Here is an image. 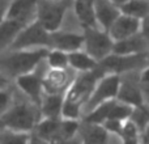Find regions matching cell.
Instances as JSON below:
<instances>
[{
  "label": "cell",
  "instance_id": "cell-23",
  "mask_svg": "<svg viewBox=\"0 0 149 144\" xmlns=\"http://www.w3.org/2000/svg\"><path fill=\"white\" fill-rule=\"evenodd\" d=\"M62 109V100L58 96H50L43 102V111L50 118H55Z\"/></svg>",
  "mask_w": 149,
  "mask_h": 144
},
{
  "label": "cell",
  "instance_id": "cell-20",
  "mask_svg": "<svg viewBox=\"0 0 149 144\" xmlns=\"http://www.w3.org/2000/svg\"><path fill=\"white\" fill-rule=\"evenodd\" d=\"M24 26V24L18 22V21L13 20H7L5 18L1 24V43L7 45L13 37L18 36L20 29Z\"/></svg>",
  "mask_w": 149,
  "mask_h": 144
},
{
  "label": "cell",
  "instance_id": "cell-37",
  "mask_svg": "<svg viewBox=\"0 0 149 144\" xmlns=\"http://www.w3.org/2000/svg\"><path fill=\"white\" fill-rule=\"evenodd\" d=\"M51 1H58V0H51Z\"/></svg>",
  "mask_w": 149,
  "mask_h": 144
},
{
  "label": "cell",
  "instance_id": "cell-32",
  "mask_svg": "<svg viewBox=\"0 0 149 144\" xmlns=\"http://www.w3.org/2000/svg\"><path fill=\"white\" fill-rule=\"evenodd\" d=\"M141 80H143V82H144V84L149 85V68L144 71V73H143V76H141Z\"/></svg>",
  "mask_w": 149,
  "mask_h": 144
},
{
  "label": "cell",
  "instance_id": "cell-11",
  "mask_svg": "<svg viewBox=\"0 0 149 144\" xmlns=\"http://www.w3.org/2000/svg\"><path fill=\"white\" fill-rule=\"evenodd\" d=\"M119 87V80L116 76H110L105 79L100 85H98L97 90L94 92L92 100H90V106L98 105V103L103 102L105 100L113 97L116 94Z\"/></svg>",
  "mask_w": 149,
  "mask_h": 144
},
{
  "label": "cell",
  "instance_id": "cell-7",
  "mask_svg": "<svg viewBox=\"0 0 149 144\" xmlns=\"http://www.w3.org/2000/svg\"><path fill=\"white\" fill-rule=\"evenodd\" d=\"M86 47L88 51L94 58H103L106 57L111 49V41L106 34H102L100 31L89 30L86 34Z\"/></svg>",
  "mask_w": 149,
  "mask_h": 144
},
{
  "label": "cell",
  "instance_id": "cell-12",
  "mask_svg": "<svg viewBox=\"0 0 149 144\" xmlns=\"http://www.w3.org/2000/svg\"><path fill=\"white\" fill-rule=\"evenodd\" d=\"M147 46V38L144 36H132L127 39L119 41L114 46V50L118 55H131L135 52H140Z\"/></svg>",
  "mask_w": 149,
  "mask_h": 144
},
{
  "label": "cell",
  "instance_id": "cell-16",
  "mask_svg": "<svg viewBox=\"0 0 149 144\" xmlns=\"http://www.w3.org/2000/svg\"><path fill=\"white\" fill-rule=\"evenodd\" d=\"M124 15L135 18H145L149 16V0H130L122 5Z\"/></svg>",
  "mask_w": 149,
  "mask_h": 144
},
{
  "label": "cell",
  "instance_id": "cell-10",
  "mask_svg": "<svg viewBox=\"0 0 149 144\" xmlns=\"http://www.w3.org/2000/svg\"><path fill=\"white\" fill-rule=\"evenodd\" d=\"M95 17L105 28L110 29L119 18V10L111 0H95L94 1Z\"/></svg>",
  "mask_w": 149,
  "mask_h": 144
},
{
  "label": "cell",
  "instance_id": "cell-8",
  "mask_svg": "<svg viewBox=\"0 0 149 144\" xmlns=\"http://www.w3.org/2000/svg\"><path fill=\"white\" fill-rule=\"evenodd\" d=\"M37 8V0H15L7 12V20L24 24L30 18Z\"/></svg>",
  "mask_w": 149,
  "mask_h": 144
},
{
  "label": "cell",
  "instance_id": "cell-29",
  "mask_svg": "<svg viewBox=\"0 0 149 144\" xmlns=\"http://www.w3.org/2000/svg\"><path fill=\"white\" fill-rule=\"evenodd\" d=\"M134 117H135V123L137 124V126L140 127H145L149 121V115L148 113L145 110H143V109H139V110H136L134 113Z\"/></svg>",
  "mask_w": 149,
  "mask_h": 144
},
{
  "label": "cell",
  "instance_id": "cell-21",
  "mask_svg": "<svg viewBox=\"0 0 149 144\" xmlns=\"http://www.w3.org/2000/svg\"><path fill=\"white\" fill-rule=\"evenodd\" d=\"M119 98L124 102H130L134 105L140 106L141 105V94H140L139 89L132 84H126L119 92Z\"/></svg>",
  "mask_w": 149,
  "mask_h": 144
},
{
  "label": "cell",
  "instance_id": "cell-28",
  "mask_svg": "<svg viewBox=\"0 0 149 144\" xmlns=\"http://www.w3.org/2000/svg\"><path fill=\"white\" fill-rule=\"evenodd\" d=\"M77 129V123L73 121H67V122H63L62 123V130H60V138L62 140H67L71 139L73 136L74 131ZM60 140V142H62Z\"/></svg>",
  "mask_w": 149,
  "mask_h": 144
},
{
  "label": "cell",
  "instance_id": "cell-34",
  "mask_svg": "<svg viewBox=\"0 0 149 144\" xmlns=\"http://www.w3.org/2000/svg\"><path fill=\"white\" fill-rule=\"evenodd\" d=\"M55 144H79L76 140H71V139H67V140H62L59 143H55Z\"/></svg>",
  "mask_w": 149,
  "mask_h": 144
},
{
  "label": "cell",
  "instance_id": "cell-27",
  "mask_svg": "<svg viewBox=\"0 0 149 144\" xmlns=\"http://www.w3.org/2000/svg\"><path fill=\"white\" fill-rule=\"evenodd\" d=\"M123 138L124 144H137V136H136V127L134 123H127L123 129Z\"/></svg>",
  "mask_w": 149,
  "mask_h": 144
},
{
  "label": "cell",
  "instance_id": "cell-36",
  "mask_svg": "<svg viewBox=\"0 0 149 144\" xmlns=\"http://www.w3.org/2000/svg\"><path fill=\"white\" fill-rule=\"evenodd\" d=\"M147 139L149 140V126H148V130H147Z\"/></svg>",
  "mask_w": 149,
  "mask_h": 144
},
{
  "label": "cell",
  "instance_id": "cell-3",
  "mask_svg": "<svg viewBox=\"0 0 149 144\" xmlns=\"http://www.w3.org/2000/svg\"><path fill=\"white\" fill-rule=\"evenodd\" d=\"M46 51L38 50L33 52H17L12 54L3 60V67L12 75H21L30 71L42 58L45 57Z\"/></svg>",
  "mask_w": 149,
  "mask_h": 144
},
{
  "label": "cell",
  "instance_id": "cell-18",
  "mask_svg": "<svg viewBox=\"0 0 149 144\" xmlns=\"http://www.w3.org/2000/svg\"><path fill=\"white\" fill-rule=\"evenodd\" d=\"M18 85L24 89V92L28 93L31 98L39 101L41 94V80L34 75H24L18 79Z\"/></svg>",
  "mask_w": 149,
  "mask_h": 144
},
{
  "label": "cell",
  "instance_id": "cell-24",
  "mask_svg": "<svg viewBox=\"0 0 149 144\" xmlns=\"http://www.w3.org/2000/svg\"><path fill=\"white\" fill-rule=\"evenodd\" d=\"M49 62L52 67L60 70V68L67 66V63L70 62V59H68V58L65 57V54H63L62 51H52L51 54L49 55Z\"/></svg>",
  "mask_w": 149,
  "mask_h": 144
},
{
  "label": "cell",
  "instance_id": "cell-6",
  "mask_svg": "<svg viewBox=\"0 0 149 144\" xmlns=\"http://www.w3.org/2000/svg\"><path fill=\"white\" fill-rule=\"evenodd\" d=\"M139 29V18L131 17V16H119V18L113 24L110 28L111 37L118 41H123L132 37Z\"/></svg>",
  "mask_w": 149,
  "mask_h": 144
},
{
  "label": "cell",
  "instance_id": "cell-9",
  "mask_svg": "<svg viewBox=\"0 0 149 144\" xmlns=\"http://www.w3.org/2000/svg\"><path fill=\"white\" fill-rule=\"evenodd\" d=\"M144 58L141 55H116L109 57L103 60V67L113 71H128L132 68H137L143 64Z\"/></svg>",
  "mask_w": 149,
  "mask_h": 144
},
{
  "label": "cell",
  "instance_id": "cell-17",
  "mask_svg": "<svg viewBox=\"0 0 149 144\" xmlns=\"http://www.w3.org/2000/svg\"><path fill=\"white\" fill-rule=\"evenodd\" d=\"M68 76L64 71L62 70H52L46 75L43 80L45 88H46L49 92H58V90L63 89L67 84Z\"/></svg>",
  "mask_w": 149,
  "mask_h": 144
},
{
  "label": "cell",
  "instance_id": "cell-31",
  "mask_svg": "<svg viewBox=\"0 0 149 144\" xmlns=\"http://www.w3.org/2000/svg\"><path fill=\"white\" fill-rule=\"evenodd\" d=\"M143 36L149 41V16H147L143 21Z\"/></svg>",
  "mask_w": 149,
  "mask_h": 144
},
{
  "label": "cell",
  "instance_id": "cell-4",
  "mask_svg": "<svg viewBox=\"0 0 149 144\" xmlns=\"http://www.w3.org/2000/svg\"><path fill=\"white\" fill-rule=\"evenodd\" d=\"M52 41L47 34V30L41 25V22H36L28 26L17 36L16 41L13 42V47L21 49V47L36 46V45H51Z\"/></svg>",
  "mask_w": 149,
  "mask_h": 144
},
{
  "label": "cell",
  "instance_id": "cell-1",
  "mask_svg": "<svg viewBox=\"0 0 149 144\" xmlns=\"http://www.w3.org/2000/svg\"><path fill=\"white\" fill-rule=\"evenodd\" d=\"M102 73L101 71H93L85 76L80 77L76 82L72 85L71 90L67 94V100L63 106V113L68 118H76L79 114V106L81 102L88 97L89 92L92 90V87L94 84L95 79Z\"/></svg>",
  "mask_w": 149,
  "mask_h": 144
},
{
  "label": "cell",
  "instance_id": "cell-14",
  "mask_svg": "<svg viewBox=\"0 0 149 144\" xmlns=\"http://www.w3.org/2000/svg\"><path fill=\"white\" fill-rule=\"evenodd\" d=\"M60 130L62 123L58 122L55 118H50L47 121L42 122L38 126V135L45 140H50L52 143H59L62 140L60 138Z\"/></svg>",
  "mask_w": 149,
  "mask_h": 144
},
{
  "label": "cell",
  "instance_id": "cell-35",
  "mask_svg": "<svg viewBox=\"0 0 149 144\" xmlns=\"http://www.w3.org/2000/svg\"><path fill=\"white\" fill-rule=\"evenodd\" d=\"M114 4H119V5H124L126 3H128L130 0H111Z\"/></svg>",
  "mask_w": 149,
  "mask_h": 144
},
{
  "label": "cell",
  "instance_id": "cell-5",
  "mask_svg": "<svg viewBox=\"0 0 149 144\" xmlns=\"http://www.w3.org/2000/svg\"><path fill=\"white\" fill-rule=\"evenodd\" d=\"M3 122L4 124L16 130H29L33 127L34 123L33 110L26 105L16 106L3 117Z\"/></svg>",
  "mask_w": 149,
  "mask_h": 144
},
{
  "label": "cell",
  "instance_id": "cell-19",
  "mask_svg": "<svg viewBox=\"0 0 149 144\" xmlns=\"http://www.w3.org/2000/svg\"><path fill=\"white\" fill-rule=\"evenodd\" d=\"M82 136L85 144H106V131L94 123H90L85 127Z\"/></svg>",
  "mask_w": 149,
  "mask_h": 144
},
{
  "label": "cell",
  "instance_id": "cell-33",
  "mask_svg": "<svg viewBox=\"0 0 149 144\" xmlns=\"http://www.w3.org/2000/svg\"><path fill=\"white\" fill-rule=\"evenodd\" d=\"M30 144H47V143L45 142V139H42V138H33Z\"/></svg>",
  "mask_w": 149,
  "mask_h": 144
},
{
  "label": "cell",
  "instance_id": "cell-26",
  "mask_svg": "<svg viewBox=\"0 0 149 144\" xmlns=\"http://www.w3.org/2000/svg\"><path fill=\"white\" fill-rule=\"evenodd\" d=\"M1 144H28V139L22 134L4 132L1 136Z\"/></svg>",
  "mask_w": 149,
  "mask_h": 144
},
{
  "label": "cell",
  "instance_id": "cell-25",
  "mask_svg": "<svg viewBox=\"0 0 149 144\" xmlns=\"http://www.w3.org/2000/svg\"><path fill=\"white\" fill-rule=\"evenodd\" d=\"M130 114H131V109H130L128 106L115 103L114 108H113V110L110 111V115H109L107 121H113V119H115V121H120V119L128 117Z\"/></svg>",
  "mask_w": 149,
  "mask_h": 144
},
{
  "label": "cell",
  "instance_id": "cell-15",
  "mask_svg": "<svg viewBox=\"0 0 149 144\" xmlns=\"http://www.w3.org/2000/svg\"><path fill=\"white\" fill-rule=\"evenodd\" d=\"M52 45L55 47H58L59 50H67V51H74L81 46L84 38L76 34H68V33H63V34H54L51 37Z\"/></svg>",
  "mask_w": 149,
  "mask_h": 144
},
{
  "label": "cell",
  "instance_id": "cell-22",
  "mask_svg": "<svg viewBox=\"0 0 149 144\" xmlns=\"http://www.w3.org/2000/svg\"><path fill=\"white\" fill-rule=\"evenodd\" d=\"M68 59H70L71 64H72L74 68H77V70L88 71V70H92V68L95 67L94 60L90 57H88V55L81 54V52H72V54L68 57Z\"/></svg>",
  "mask_w": 149,
  "mask_h": 144
},
{
  "label": "cell",
  "instance_id": "cell-13",
  "mask_svg": "<svg viewBox=\"0 0 149 144\" xmlns=\"http://www.w3.org/2000/svg\"><path fill=\"white\" fill-rule=\"evenodd\" d=\"M95 0H76L74 1V10L81 21L82 25L92 28L95 21V9H94Z\"/></svg>",
  "mask_w": 149,
  "mask_h": 144
},
{
  "label": "cell",
  "instance_id": "cell-30",
  "mask_svg": "<svg viewBox=\"0 0 149 144\" xmlns=\"http://www.w3.org/2000/svg\"><path fill=\"white\" fill-rule=\"evenodd\" d=\"M106 127H107L109 130H111V131H116V132H120L122 131L120 121H115V119L106 122Z\"/></svg>",
  "mask_w": 149,
  "mask_h": 144
},
{
  "label": "cell",
  "instance_id": "cell-2",
  "mask_svg": "<svg viewBox=\"0 0 149 144\" xmlns=\"http://www.w3.org/2000/svg\"><path fill=\"white\" fill-rule=\"evenodd\" d=\"M70 1L65 0L64 3L58 1H51L47 0L41 4L38 9V22L46 29L47 31H54L60 26L63 20L64 12L67 9Z\"/></svg>",
  "mask_w": 149,
  "mask_h": 144
}]
</instances>
